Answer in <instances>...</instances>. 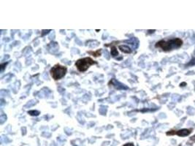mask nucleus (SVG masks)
<instances>
[{"instance_id": "nucleus-1", "label": "nucleus", "mask_w": 195, "mask_h": 146, "mask_svg": "<svg viewBox=\"0 0 195 146\" xmlns=\"http://www.w3.org/2000/svg\"><path fill=\"white\" fill-rule=\"evenodd\" d=\"M183 44V41L181 39L175 38L172 40H160L159 42L156 43V48H162L163 50H170L173 48H179Z\"/></svg>"}, {"instance_id": "nucleus-2", "label": "nucleus", "mask_w": 195, "mask_h": 146, "mask_svg": "<svg viewBox=\"0 0 195 146\" xmlns=\"http://www.w3.org/2000/svg\"><path fill=\"white\" fill-rule=\"evenodd\" d=\"M97 62L92 59L90 57H85V58L80 59L78 61L75 62V67L78 69V70L81 72H85L89 69L91 66L94 65V64H96Z\"/></svg>"}, {"instance_id": "nucleus-3", "label": "nucleus", "mask_w": 195, "mask_h": 146, "mask_svg": "<svg viewBox=\"0 0 195 146\" xmlns=\"http://www.w3.org/2000/svg\"><path fill=\"white\" fill-rule=\"evenodd\" d=\"M67 72V68L65 66H62L61 64H56L52 67L50 70V73L53 79L55 81H59L65 76Z\"/></svg>"}, {"instance_id": "nucleus-4", "label": "nucleus", "mask_w": 195, "mask_h": 146, "mask_svg": "<svg viewBox=\"0 0 195 146\" xmlns=\"http://www.w3.org/2000/svg\"><path fill=\"white\" fill-rule=\"evenodd\" d=\"M191 133V130L189 129H181L179 130V131L177 132L175 134H177V135L180 136V137H185V136H187L189 135V134Z\"/></svg>"}, {"instance_id": "nucleus-5", "label": "nucleus", "mask_w": 195, "mask_h": 146, "mask_svg": "<svg viewBox=\"0 0 195 146\" xmlns=\"http://www.w3.org/2000/svg\"><path fill=\"white\" fill-rule=\"evenodd\" d=\"M119 48L121 51L125 53H130L132 52L131 48L128 45H121L119 46Z\"/></svg>"}, {"instance_id": "nucleus-6", "label": "nucleus", "mask_w": 195, "mask_h": 146, "mask_svg": "<svg viewBox=\"0 0 195 146\" xmlns=\"http://www.w3.org/2000/svg\"><path fill=\"white\" fill-rule=\"evenodd\" d=\"M101 52H102V50L99 49V50H97L96 51H88V53H89L90 55H92L94 57H98L101 56Z\"/></svg>"}, {"instance_id": "nucleus-7", "label": "nucleus", "mask_w": 195, "mask_h": 146, "mask_svg": "<svg viewBox=\"0 0 195 146\" xmlns=\"http://www.w3.org/2000/svg\"><path fill=\"white\" fill-rule=\"evenodd\" d=\"M110 53H111V55L113 56V57H116V56H119V52H118L117 48H116L115 46H113V47H111Z\"/></svg>"}, {"instance_id": "nucleus-8", "label": "nucleus", "mask_w": 195, "mask_h": 146, "mask_svg": "<svg viewBox=\"0 0 195 146\" xmlns=\"http://www.w3.org/2000/svg\"><path fill=\"white\" fill-rule=\"evenodd\" d=\"M29 114H30L31 116H38L40 114V112L37 111V110H31V111L28 112Z\"/></svg>"}, {"instance_id": "nucleus-9", "label": "nucleus", "mask_w": 195, "mask_h": 146, "mask_svg": "<svg viewBox=\"0 0 195 146\" xmlns=\"http://www.w3.org/2000/svg\"><path fill=\"white\" fill-rule=\"evenodd\" d=\"M123 146H134V144H133V143H127V144L123 145Z\"/></svg>"}, {"instance_id": "nucleus-10", "label": "nucleus", "mask_w": 195, "mask_h": 146, "mask_svg": "<svg viewBox=\"0 0 195 146\" xmlns=\"http://www.w3.org/2000/svg\"><path fill=\"white\" fill-rule=\"evenodd\" d=\"M191 140H192V141L195 142V135H194V136H193V137H191Z\"/></svg>"}]
</instances>
